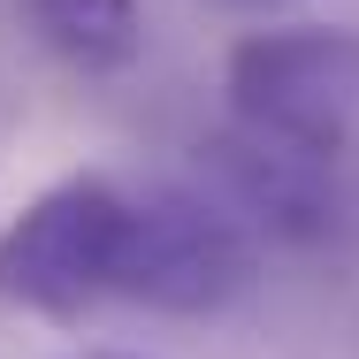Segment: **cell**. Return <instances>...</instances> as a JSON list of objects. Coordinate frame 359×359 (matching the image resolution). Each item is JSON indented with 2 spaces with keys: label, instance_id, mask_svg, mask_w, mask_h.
I'll return each instance as SVG.
<instances>
[{
  "label": "cell",
  "instance_id": "6da1fadb",
  "mask_svg": "<svg viewBox=\"0 0 359 359\" xmlns=\"http://www.w3.org/2000/svg\"><path fill=\"white\" fill-rule=\"evenodd\" d=\"M130 215H138V184L100 176V168L39 191L0 229V306L46 313V321H84L92 306L123 298Z\"/></svg>",
  "mask_w": 359,
  "mask_h": 359
},
{
  "label": "cell",
  "instance_id": "3957f363",
  "mask_svg": "<svg viewBox=\"0 0 359 359\" xmlns=\"http://www.w3.org/2000/svg\"><path fill=\"white\" fill-rule=\"evenodd\" d=\"M260 283V245L252 229L184 191V184H138L130 215V268H123V306L153 313H222Z\"/></svg>",
  "mask_w": 359,
  "mask_h": 359
},
{
  "label": "cell",
  "instance_id": "5b68a950",
  "mask_svg": "<svg viewBox=\"0 0 359 359\" xmlns=\"http://www.w3.org/2000/svg\"><path fill=\"white\" fill-rule=\"evenodd\" d=\"M76 359H138V352H123V344H92V352H76Z\"/></svg>",
  "mask_w": 359,
  "mask_h": 359
},
{
  "label": "cell",
  "instance_id": "277c9868",
  "mask_svg": "<svg viewBox=\"0 0 359 359\" xmlns=\"http://www.w3.org/2000/svg\"><path fill=\"white\" fill-rule=\"evenodd\" d=\"M31 31L84 76H115L138 62L145 15L138 0H31Z\"/></svg>",
  "mask_w": 359,
  "mask_h": 359
},
{
  "label": "cell",
  "instance_id": "7a4b0ae2",
  "mask_svg": "<svg viewBox=\"0 0 359 359\" xmlns=\"http://www.w3.org/2000/svg\"><path fill=\"white\" fill-rule=\"evenodd\" d=\"M229 138L337 168V153L359 130V31H329V23H290V31H260L229 54Z\"/></svg>",
  "mask_w": 359,
  "mask_h": 359
}]
</instances>
